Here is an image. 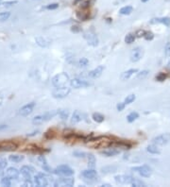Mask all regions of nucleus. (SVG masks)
<instances>
[{
  "label": "nucleus",
  "mask_w": 170,
  "mask_h": 187,
  "mask_svg": "<svg viewBox=\"0 0 170 187\" xmlns=\"http://www.w3.org/2000/svg\"><path fill=\"white\" fill-rule=\"evenodd\" d=\"M105 70V66L104 65H98L97 67H96L95 69H93L92 71L89 72L88 76L92 79H98V77L102 75V73Z\"/></svg>",
  "instance_id": "17"
},
{
  "label": "nucleus",
  "mask_w": 170,
  "mask_h": 187,
  "mask_svg": "<svg viewBox=\"0 0 170 187\" xmlns=\"http://www.w3.org/2000/svg\"><path fill=\"white\" fill-rule=\"evenodd\" d=\"M70 85L72 88H75V89H80V88H86L89 87L91 84L89 82H87L84 80H80V79H74L70 80Z\"/></svg>",
  "instance_id": "11"
},
{
  "label": "nucleus",
  "mask_w": 170,
  "mask_h": 187,
  "mask_svg": "<svg viewBox=\"0 0 170 187\" xmlns=\"http://www.w3.org/2000/svg\"><path fill=\"white\" fill-rule=\"evenodd\" d=\"M83 37L87 41L88 45H90L92 46H97V45H98V38H97V36L95 33H92V32L84 33Z\"/></svg>",
  "instance_id": "15"
},
{
  "label": "nucleus",
  "mask_w": 170,
  "mask_h": 187,
  "mask_svg": "<svg viewBox=\"0 0 170 187\" xmlns=\"http://www.w3.org/2000/svg\"><path fill=\"white\" fill-rule=\"evenodd\" d=\"M34 183L37 186L40 187H44V186H47L48 181L46 179V176L43 173H38L37 175H35L34 177Z\"/></svg>",
  "instance_id": "14"
},
{
  "label": "nucleus",
  "mask_w": 170,
  "mask_h": 187,
  "mask_svg": "<svg viewBox=\"0 0 170 187\" xmlns=\"http://www.w3.org/2000/svg\"><path fill=\"white\" fill-rule=\"evenodd\" d=\"M53 173L56 175H60V176H63V177H70L72 175H74V170L72 169L70 166L68 165H59L53 170Z\"/></svg>",
  "instance_id": "3"
},
{
  "label": "nucleus",
  "mask_w": 170,
  "mask_h": 187,
  "mask_svg": "<svg viewBox=\"0 0 170 187\" xmlns=\"http://www.w3.org/2000/svg\"><path fill=\"white\" fill-rule=\"evenodd\" d=\"M16 148L17 145L12 141L0 142V150H2V151H12V150L16 149Z\"/></svg>",
  "instance_id": "16"
},
{
  "label": "nucleus",
  "mask_w": 170,
  "mask_h": 187,
  "mask_svg": "<svg viewBox=\"0 0 170 187\" xmlns=\"http://www.w3.org/2000/svg\"><path fill=\"white\" fill-rule=\"evenodd\" d=\"M73 155L75 157H78V158H84L85 156H87V154L85 152H81V151H75L73 153Z\"/></svg>",
  "instance_id": "50"
},
{
  "label": "nucleus",
  "mask_w": 170,
  "mask_h": 187,
  "mask_svg": "<svg viewBox=\"0 0 170 187\" xmlns=\"http://www.w3.org/2000/svg\"><path fill=\"white\" fill-rule=\"evenodd\" d=\"M164 55H166V58L170 57V42H167L166 46H164Z\"/></svg>",
  "instance_id": "43"
},
{
  "label": "nucleus",
  "mask_w": 170,
  "mask_h": 187,
  "mask_svg": "<svg viewBox=\"0 0 170 187\" xmlns=\"http://www.w3.org/2000/svg\"><path fill=\"white\" fill-rule=\"evenodd\" d=\"M71 30L73 31V32H80V27H78V26H74V27H72Z\"/></svg>",
  "instance_id": "52"
},
{
  "label": "nucleus",
  "mask_w": 170,
  "mask_h": 187,
  "mask_svg": "<svg viewBox=\"0 0 170 187\" xmlns=\"http://www.w3.org/2000/svg\"><path fill=\"white\" fill-rule=\"evenodd\" d=\"M144 38L147 41H151L154 38V34L151 32V31H146V34L144 36Z\"/></svg>",
  "instance_id": "44"
},
{
  "label": "nucleus",
  "mask_w": 170,
  "mask_h": 187,
  "mask_svg": "<svg viewBox=\"0 0 170 187\" xmlns=\"http://www.w3.org/2000/svg\"><path fill=\"white\" fill-rule=\"evenodd\" d=\"M81 177H83L85 180H94V181H97L96 179H98V176H97V172L94 169V168H90L87 170H83L81 172ZM88 181V183H89Z\"/></svg>",
  "instance_id": "9"
},
{
  "label": "nucleus",
  "mask_w": 170,
  "mask_h": 187,
  "mask_svg": "<svg viewBox=\"0 0 170 187\" xmlns=\"http://www.w3.org/2000/svg\"><path fill=\"white\" fill-rule=\"evenodd\" d=\"M75 183V180L70 177H65V178H61L57 180L54 183V186L56 187H71Z\"/></svg>",
  "instance_id": "7"
},
{
  "label": "nucleus",
  "mask_w": 170,
  "mask_h": 187,
  "mask_svg": "<svg viewBox=\"0 0 170 187\" xmlns=\"http://www.w3.org/2000/svg\"><path fill=\"white\" fill-rule=\"evenodd\" d=\"M111 147H115L116 148H123V149H130L131 148V144L128 141H112Z\"/></svg>",
  "instance_id": "19"
},
{
  "label": "nucleus",
  "mask_w": 170,
  "mask_h": 187,
  "mask_svg": "<svg viewBox=\"0 0 170 187\" xmlns=\"http://www.w3.org/2000/svg\"><path fill=\"white\" fill-rule=\"evenodd\" d=\"M84 117V114L81 113L80 111H75L72 114V118H71V122L73 124H77V123H80V121L83 120Z\"/></svg>",
  "instance_id": "21"
},
{
  "label": "nucleus",
  "mask_w": 170,
  "mask_h": 187,
  "mask_svg": "<svg viewBox=\"0 0 170 187\" xmlns=\"http://www.w3.org/2000/svg\"><path fill=\"white\" fill-rule=\"evenodd\" d=\"M81 6H80V8L81 9H88L91 5H90V1H86V2H84V3H82V4H80Z\"/></svg>",
  "instance_id": "51"
},
{
  "label": "nucleus",
  "mask_w": 170,
  "mask_h": 187,
  "mask_svg": "<svg viewBox=\"0 0 170 187\" xmlns=\"http://www.w3.org/2000/svg\"><path fill=\"white\" fill-rule=\"evenodd\" d=\"M131 185L133 186V187H145V186H146V183H144V181H142L141 180L133 178V180H132V181H131Z\"/></svg>",
  "instance_id": "33"
},
{
  "label": "nucleus",
  "mask_w": 170,
  "mask_h": 187,
  "mask_svg": "<svg viewBox=\"0 0 170 187\" xmlns=\"http://www.w3.org/2000/svg\"><path fill=\"white\" fill-rule=\"evenodd\" d=\"M166 2H169V1H170V0H166Z\"/></svg>",
  "instance_id": "59"
},
{
  "label": "nucleus",
  "mask_w": 170,
  "mask_h": 187,
  "mask_svg": "<svg viewBox=\"0 0 170 187\" xmlns=\"http://www.w3.org/2000/svg\"><path fill=\"white\" fill-rule=\"evenodd\" d=\"M169 141H170V133L168 132L158 135V136L152 139L153 144H155L157 145H166V144H168Z\"/></svg>",
  "instance_id": "8"
},
{
  "label": "nucleus",
  "mask_w": 170,
  "mask_h": 187,
  "mask_svg": "<svg viewBox=\"0 0 170 187\" xmlns=\"http://www.w3.org/2000/svg\"><path fill=\"white\" fill-rule=\"evenodd\" d=\"M141 1H142L143 3H146V2H147V1H148V0H141Z\"/></svg>",
  "instance_id": "58"
},
{
  "label": "nucleus",
  "mask_w": 170,
  "mask_h": 187,
  "mask_svg": "<svg viewBox=\"0 0 170 187\" xmlns=\"http://www.w3.org/2000/svg\"><path fill=\"white\" fill-rule=\"evenodd\" d=\"M4 175V171H3V168L0 167V177H2Z\"/></svg>",
  "instance_id": "57"
},
{
  "label": "nucleus",
  "mask_w": 170,
  "mask_h": 187,
  "mask_svg": "<svg viewBox=\"0 0 170 187\" xmlns=\"http://www.w3.org/2000/svg\"><path fill=\"white\" fill-rule=\"evenodd\" d=\"M17 1H11V2H5L4 5L5 6H11V5H13V4H16Z\"/></svg>",
  "instance_id": "55"
},
{
  "label": "nucleus",
  "mask_w": 170,
  "mask_h": 187,
  "mask_svg": "<svg viewBox=\"0 0 170 187\" xmlns=\"http://www.w3.org/2000/svg\"><path fill=\"white\" fill-rule=\"evenodd\" d=\"M92 118H93V120L96 123H102L105 120V116L99 112H94L92 114Z\"/></svg>",
  "instance_id": "27"
},
{
  "label": "nucleus",
  "mask_w": 170,
  "mask_h": 187,
  "mask_svg": "<svg viewBox=\"0 0 170 187\" xmlns=\"http://www.w3.org/2000/svg\"><path fill=\"white\" fill-rule=\"evenodd\" d=\"M7 128H8L7 125H0V131H2V129H5Z\"/></svg>",
  "instance_id": "56"
},
{
  "label": "nucleus",
  "mask_w": 170,
  "mask_h": 187,
  "mask_svg": "<svg viewBox=\"0 0 170 187\" xmlns=\"http://www.w3.org/2000/svg\"><path fill=\"white\" fill-rule=\"evenodd\" d=\"M9 16H11V13L9 12H0V22H4V21H7Z\"/></svg>",
  "instance_id": "38"
},
{
  "label": "nucleus",
  "mask_w": 170,
  "mask_h": 187,
  "mask_svg": "<svg viewBox=\"0 0 170 187\" xmlns=\"http://www.w3.org/2000/svg\"><path fill=\"white\" fill-rule=\"evenodd\" d=\"M35 105H36L35 102H30V103L27 104V105L23 106L21 109H20L19 114L21 116H28L29 114L33 112L34 108H35Z\"/></svg>",
  "instance_id": "10"
},
{
  "label": "nucleus",
  "mask_w": 170,
  "mask_h": 187,
  "mask_svg": "<svg viewBox=\"0 0 170 187\" xmlns=\"http://www.w3.org/2000/svg\"><path fill=\"white\" fill-rule=\"evenodd\" d=\"M166 80V73H160V74H158L157 76H156V80H158V81H164Z\"/></svg>",
  "instance_id": "41"
},
{
  "label": "nucleus",
  "mask_w": 170,
  "mask_h": 187,
  "mask_svg": "<svg viewBox=\"0 0 170 187\" xmlns=\"http://www.w3.org/2000/svg\"><path fill=\"white\" fill-rule=\"evenodd\" d=\"M25 159L24 156L22 155H9V160L12 163H20Z\"/></svg>",
  "instance_id": "30"
},
{
  "label": "nucleus",
  "mask_w": 170,
  "mask_h": 187,
  "mask_svg": "<svg viewBox=\"0 0 170 187\" xmlns=\"http://www.w3.org/2000/svg\"><path fill=\"white\" fill-rule=\"evenodd\" d=\"M137 73H138V69H136V68L128 69L125 72H123L120 77H121L122 80H130L134 74H137Z\"/></svg>",
  "instance_id": "20"
},
{
  "label": "nucleus",
  "mask_w": 170,
  "mask_h": 187,
  "mask_svg": "<svg viewBox=\"0 0 170 187\" xmlns=\"http://www.w3.org/2000/svg\"><path fill=\"white\" fill-rule=\"evenodd\" d=\"M24 186H33V183L30 181V180H27V181L24 183Z\"/></svg>",
  "instance_id": "54"
},
{
  "label": "nucleus",
  "mask_w": 170,
  "mask_h": 187,
  "mask_svg": "<svg viewBox=\"0 0 170 187\" xmlns=\"http://www.w3.org/2000/svg\"><path fill=\"white\" fill-rule=\"evenodd\" d=\"M150 24H163L166 27L170 26V18L169 17H161V18H153L150 21Z\"/></svg>",
  "instance_id": "22"
},
{
  "label": "nucleus",
  "mask_w": 170,
  "mask_h": 187,
  "mask_svg": "<svg viewBox=\"0 0 170 187\" xmlns=\"http://www.w3.org/2000/svg\"><path fill=\"white\" fill-rule=\"evenodd\" d=\"M101 155L105 156V157H113V156H116L120 153L119 149H115V148H111V149H106L103 150L100 152Z\"/></svg>",
  "instance_id": "24"
},
{
  "label": "nucleus",
  "mask_w": 170,
  "mask_h": 187,
  "mask_svg": "<svg viewBox=\"0 0 170 187\" xmlns=\"http://www.w3.org/2000/svg\"><path fill=\"white\" fill-rule=\"evenodd\" d=\"M1 185L2 186H7V187H9L12 185V179L9 178V177H4V178H2L1 180Z\"/></svg>",
  "instance_id": "36"
},
{
  "label": "nucleus",
  "mask_w": 170,
  "mask_h": 187,
  "mask_svg": "<svg viewBox=\"0 0 170 187\" xmlns=\"http://www.w3.org/2000/svg\"><path fill=\"white\" fill-rule=\"evenodd\" d=\"M68 82H70V77H69L68 74H66L64 72L60 73V74L54 76L52 79V84L54 87L66 86Z\"/></svg>",
  "instance_id": "2"
},
{
  "label": "nucleus",
  "mask_w": 170,
  "mask_h": 187,
  "mask_svg": "<svg viewBox=\"0 0 170 187\" xmlns=\"http://www.w3.org/2000/svg\"><path fill=\"white\" fill-rule=\"evenodd\" d=\"M132 171H135L140 176L144 177V178H149L152 174V169L149 167L148 165H140V166H135V167L131 168Z\"/></svg>",
  "instance_id": "5"
},
{
  "label": "nucleus",
  "mask_w": 170,
  "mask_h": 187,
  "mask_svg": "<svg viewBox=\"0 0 170 187\" xmlns=\"http://www.w3.org/2000/svg\"><path fill=\"white\" fill-rule=\"evenodd\" d=\"M35 172V168L30 165H24L20 169V173L23 175L26 180H31V175Z\"/></svg>",
  "instance_id": "13"
},
{
  "label": "nucleus",
  "mask_w": 170,
  "mask_h": 187,
  "mask_svg": "<svg viewBox=\"0 0 170 187\" xmlns=\"http://www.w3.org/2000/svg\"><path fill=\"white\" fill-rule=\"evenodd\" d=\"M125 107H126L125 102H119V103H117V105H116V109L118 112H122L125 109Z\"/></svg>",
  "instance_id": "47"
},
{
  "label": "nucleus",
  "mask_w": 170,
  "mask_h": 187,
  "mask_svg": "<svg viewBox=\"0 0 170 187\" xmlns=\"http://www.w3.org/2000/svg\"><path fill=\"white\" fill-rule=\"evenodd\" d=\"M35 42H36V44H37L39 46H41V47H46V46L49 45L48 42L46 41L45 39L42 38V37H37L35 39Z\"/></svg>",
  "instance_id": "31"
},
{
  "label": "nucleus",
  "mask_w": 170,
  "mask_h": 187,
  "mask_svg": "<svg viewBox=\"0 0 170 187\" xmlns=\"http://www.w3.org/2000/svg\"><path fill=\"white\" fill-rule=\"evenodd\" d=\"M20 175V171H18V169L14 168V167H9L7 169V176L9 177L12 180H16L19 178Z\"/></svg>",
  "instance_id": "23"
},
{
  "label": "nucleus",
  "mask_w": 170,
  "mask_h": 187,
  "mask_svg": "<svg viewBox=\"0 0 170 187\" xmlns=\"http://www.w3.org/2000/svg\"><path fill=\"white\" fill-rule=\"evenodd\" d=\"M147 151L151 154H160L161 153V149L159 148V145L155 144H151L147 147Z\"/></svg>",
  "instance_id": "25"
},
{
  "label": "nucleus",
  "mask_w": 170,
  "mask_h": 187,
  "mask_svg": "<svg viewBox=\"0 0 170 187\" xmlns=\"http://www.w3.org/2000/svg\"><path fill=\"white\" fill-rule=\"evenodd\" d=\"M135 39H136L135 33H128V34L126 35V37H125V43L128 44V45H131L132 43H134Z\"/></svg>",
  "instance_id": "32"
},
{
  "label": "nucleus",
  "mask_w": 170,
  "mask_h": 187,
  "mask_svg": "<svg viewBox=\"0 0 170 187\" xmlns=\"http://www.w3.org/2000/svg\"><path fill=\"white\" fill-rule=\"evenodd\" d=\"M88 64H89V61H88V59H87V58H81V59L79 61V64H80V66H82V67L87 66V65H88Z\"/></svg>",
  "instance_id": "45"
},
{
  "label": "nucleus",
  "mask_w": 170,
  "mask_h": 187,
  "mask_svg": "<svg viewBox=\"0 0 170 187\" xmlns=\"http://www.w3.org/2000/svg\"><path fill=\"white\" fill-rule=\"evenodd\" d=\"M135 99H136V96H135V95H133V94H131V95H128V96H127V97L125 98L124 102H125V104H126V105H128V104H131V103H132V102L134 101Z\"/></svg>",
  "instance_id": "37"
},
{
  "label": "nucleus",
  "mask_w": 170,
  "mask_h": 187,
  "mask_svg": "<svg viewBox=\"0 0 170 187\" xmlns=\"http://www.w3.org/2000/svg\"><path fill=\"white\" fill-rule=\"evenodd\" d=\"M58 115L61 120H67L69 117V112L67 110H60L58 112Z\"/></svg>",
  "instance_id": "34"
},
{
  "label": "nucleus",
  "mask_w": 170,
  "mask_h": 187,
  "mask_svg": "<svg viewBox=\"0 0 170 187\" xmlns=\"http://www.w3.org/2000/svg\"><path fill=\"white\" fill-rule=\"evenodd\" d=\"M71 92V89L67 86L63 87H55V89L52 92V95L55 98H64L67 96Z\"/></svg>",
  "instance_id": "4"
},
{
  "label": "nucleus",
  "mask_w": 170,
  "mask_h": 187,
  "mask_svg": "<svg viewBox=\"0 0 170 187\" xmlns=\"http://www.w3.org/2000/svg\"><path fill=\"white\" fill-rule=\"evenodd\" d=\"M146 34V31L144 30V29H139L137 30L136 32H135V36H136V38H144V36H145Z\"/></svg>",
  "instance_id": "46"
},
{
  "label": "nucleus",
  "mask_w": 170,
  "mask_h": 187,
  "mask_svg": "<svg viewBox=\"0 0 170 187\" xmlns=\"http://www.w3.org/2000/svg\"><path fill=\"white\" fill-rule=\"evenodd\" d=\"M88 145L93 148H106L112 144V140L109 137H96L95 139H89ZM87 141V142H88Z\"/></svg>",
  "instance_id": "1"
},
{
  "label": "nucleus",
  "mask_w": 170,
  "mask_h": 187,
  "mask_svg": "<svg viewBox=\"0 0 170 187\" xmlns=\"http://www.w3.org/2000/svg\"><path fill=\"white\" fill-rule=\"evenodd\" d=\"M38 132H39V131H32L31 133H28V134H27V136H28V137H32V136H35L36 134H38Z\"/></svg>",
  "instance_id": "53"
},
{
  "label": "nucleus",
  "mask_w": 170,
  "mask_h": 187,
  "mask_svg": "<svg viewBox=\"0 0 170 187\" xmlns=\"http://www.w3.org/2000/svg\"><path fill=\"white\" fill-rule=\"evenodd\" d=\"M144 54H145V50H144V48L140 47V46H137V47L133 48L131 52V55H130L131 61L132 62H137L140 60H142V58L144 57Z\"/></svg>",
  "instance_id": "6"
},
{
  "label": "nucleus",
  "mask_w": 170,
  "mask_h": 187,
  "mask_svg": "<svg viewBox=\"0 0 170 187\" xmlns=\"http://www.w3.org/2000/svg\"><path fill=\"white\" fill-rule=\"evenodd\" d=\"M133 180V177L130 175H116L115 177V183L118 184H131Z\"/></svg>",
  "instance_id": "12"
},
{
  "label": "nucleus",
  "mask_w": 170,
  "mask_h": 187,
  "mask_svg": "<svg viewBox=\"0 0 170 187\" xmlns=\"http://www.w3.org/2000/svg\"><path fill=\"white\" fill-rule=\"evenodd\" d=\"M87 160H88V167L89 168H95L96 164V157L93 154H87Z\"/></svg>",
  "instance_id": "26"
},
{
  "label": "nucleus",
  "mask_w": 170,
  "mask_h": 187,
  "mask_svg": "<svg viewBox=\"0 0 170 187\" xmlns=\"http://www.w3.org/2000/svg\"><path fill=\"white\" fill-rule=\"evenodd\" d=\"M37 162L40 164L41 167L44 169V171H45V172H48V173L52 172V170H51V167L48 165L47 161H46V159H45V157L44 155H40L39 156L38 159H37Z\"/></svg>",
  "instance_id": "18"
},
{
  "label": "nucleus",
  "mask_w": 170,
  "mask_h": 187,
  "mask_svg": "<svg viewBox=\"0 0 170 187\" xmlns=\"http://www.w3.org/2000/svg\"><path fill=\"white\" fill-rule=\"evenodd\" d=\"M44 122H45V119H44L43 114H41V115L35 116V117L32 119V124H33V125H41V124H43Z\"/></svg>",
  "instance_id": "35"
},
{
  "label": "nucleus",
  "mask_w": 170,
  "mask_h": 187,
  "mask_svg": "<svg viewBox=\"0 0 170 187\" xmlns=\"http://www.w3.org/2000/svg\"><path fill=\"white\" fill-rule=\"evenodd\" d=\"M147 75H148V70H143L141 72L137 73L136 77H137L138 80H144Z\"/></svg>",
  "instance_id": "40"
},
{
  "label": "nucleus",
  "mask_w": 170,
  "mask_h": 187,
  "mask_svg": "<svg viewBox=\"0 0 170 187\" xmlns=\"http://www.w3.org/2000/svg\"><path fill=\"white\" fill-rule=\"evenodd\" d=\"M55 135H56V132L54 131V129H49V131H47L45 133V138L50 140V139H53L55 137Z\"/></svg>",
  "instance_id": "39"
},
{
  "label": "nucleus",
  "mask_w": 170,
  "mask_h": 187,
  "mask_svg": "<svg viewBox=\"0 0 170 187\" xmlns=\"http://www.w3.org/2000/svg\"><path fill=\"white\" fill-rule=\"evenodd\" d=\"M8 164V162H7V160L6 158H4V157H0V167H2V168H5L7 166Z\"/></svg>",
  "instance_id": "49"
},
{
  "label": "nucleus",
  "mask_w": 170,
  "mask_h": 187,
  "mask_svg": "<svg viewBox=\"0 0 170 187\" xmlns=\"http://www.w3.org/2000/svg\"><path fill=\"white\" fill-rule=\"evenodd\" d=\"M133 10V8L131 6H125L119 9V13L121 15H130Z\"/></svg>",
  "instance_id": "29"
},
{
  "label": "nucleus",
  "mask_w": 170,
  "mask_h": 187,
  "mask_svg": "<svg viewBox=\"0 0 170 187\" xmlns=\"http://www.w3.org/2000/svg\"><path fill=\"white\" fill-rule=\"evenodd\" d=\"M58 7H59V4L58 3H52V4H49V5H47V6H46L45 9H58Z\"/></svg>",
  "instance_id": "48"
},
{
  "label": "nucleus",
  "mask_w": 170,
  "mask_h": 187,
  "mask_svg": "<svg viewBox=\"0 0 170 187\" xmlns=\"http://www.w3.org/2000/svg\"><path fill=\"white\" fill-rule=\"evenodd\" d=\"M139 118V113L137 112H131L130 114H128L127 116V121L128 123H133L135 120Z\"/></svg>",
  "instance_id": "28"
},
{
  "label": "nucleus",
  "mask_w": 170,
  "mask_h": 187,
  "mask_svg": "<svg viewBox=\"0 0 170 187\" xmlns=\"http://www.w3.org/2000/svg\"><path fill=\"white\" fill-rule=\"evenodd\" d=\"M77 16H78V18L80 20H81V21H86L87 19H88L89 15L84 13V12H78V13H77Z\"/></svg>",
  "instance_id": "42"
}]
</instances>
